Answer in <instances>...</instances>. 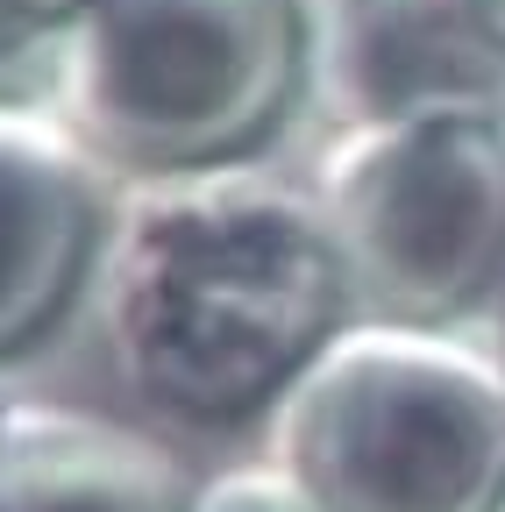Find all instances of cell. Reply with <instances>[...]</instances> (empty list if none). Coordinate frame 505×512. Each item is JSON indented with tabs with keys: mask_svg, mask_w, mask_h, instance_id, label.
<instances>
[{
	"mask_svg": "<svg viewBox=\"0 0 505 512\" xmlns=\"http://www.w3.org/2000/svg\"><path fill=\"white\" fill-rule=\"evenodd\" d=\"M86 306L114 377L185 427L264 420L356 320L313 185L257 157L121 178Z\"/></svg>",
	"mask_w": 505,
	"mask_h": 512,
	"instance_id": "1",
	"label": "cell"
},
{
	"mask_svg": "<svg viewBox=\"0 0 505 512\" xmlns=\"http://www.w3.org/2000/svg\"><path fill=\"white\" fill-rule=\"evenodd\" d=\"M264 463L313 512H498L505 349L470 328L349 320L264 413Z\"/></svg>",
	"mask_w": 505,
	"mask_h": 512,
	"instance_id": "2",
	"label": "cell"
},
{
	"mask_svg": "<svg viewBox=\"0 0 505 512\" xmlns=\"http://www.w3.org/2000/svg\"><path fill=\"white\" fill-rule=\"evenodd\" d=\"M43 100L114 178L242 164L306 100L299 0H93Z\"/></svg>",
	"mask_w": 505,
	"mask_h": 512,
	"instance_id": "3",
	"label": "cell"
},
{
	"mask_svg": "<svg viewBox=\"0 0 505 512\" xmlns=\"http://www.w3.org/2000/svg\"><path fill=\"white\" fill-rule=\"evenodd\" d=\"M356 320L470 328L505 306V114L328 128L306 164Z\"/></svg>",
	"mask_w": 505,
	"mask_h": 512,
	"instance_id": "4",
	"label": "cell"
},
{
	"mask_svg": "<svg viewBox=\"0 0 505 512\" xmlns=\"http://www.w3.org/2000/svg\"><path fill=\"white\" fill-rule=\"evenodd\" d=\"M121 178L43 93H0V363L36 356L93 299Z\"/></svg>",
	"mask_w": 505,
	"mask_h": 512,
	"instance_id": "5",
	"label": "cell"
},
{
	"mask_svg": "<svg viewBox=\"0 0 505 512\" xmlns=\"http://www.w3.org/2000/svg\"><path fill=\"white\" fill-rule=\"evenodd\" d=\"M306 107L328 128L505 114V50L456 0H299Z\"/></svg>",
	"mask_w": 505,
	"mask_h": 512,
	"instance_id": "6",
	"label": "cell"
},
{
	"mask_svg": "<svg viewBox=\"0 0 505 512\" xmlns=\"http://www.w3.org/2000/svg\"><path fill=\"white\" fill-rule=\"evenodd\" d=\"M164 441L86 406L0 399V512H193Z\"/></svg>",
	"mask_w": 505,
	"mask_h": 512,
	"instance_id": "7",
	"label": "cell"
},
{
	"mask_svg": "<svg viewBox=\"0 0 505 512\" xmlns=\"http://www.w3.org/2000/svg\"><path fill=\"white\" fill-rule=\"evenodd\" d=\"M93 0H0V93H43L50 50Z\"/></svg>",
	"mask_w": 505,
	"mask_h": 512,
	"instance_id": "8",
	"label": "cell"
},
{
	"mask_svg": "<svg viewBox=\"0 0 505 512\" xmlns=\"http://www.w3.org/2000/svg\"><path fill=\"white\" fill-rule=\"evenodd\" d=\"M193 512H313L264 456L257 463H228L193 491Z\"/></svg>",
	"mask_w": 505,
	"mask_h": 512,
	"instance_id": "9",
	"label": "cell"
},
{
	"mask_svg": "<svg viewBox=\"0 0 505 512\" xmlns=\"http://www.w3.org/2000/svg\"><path fill=\"white\" fill-rule=\"evenodd\" d=\"M456 8H463V15L498 43V50H505V0H456Z\"/></svg>",
	"mask_w": 505,
	"mask_h": 512,
	"instance_id": "10",
	"label": "cell"
},
{
	"mask_svg": "<svg viewBox=\"0 0 505 512\" xmlns=\"http://www.w3.org/2000/svg\"><path fill=\"white\" fill-rule=\"evenodd\" d=\"M498 313H505V306H498Z\"/></svg>",
	"mask_w": 505,
	"mask_h": 512,
	"instance_id": "11",
	"label": "cell"
},
{
	"mask_svg": "<svg viewBox=\"0 0 505 512\" xmlns=\"http://www.w3.org/2000/svg\"><path fill=\"white\" fill-rule=\"evenodd\" d=\"M498 512H505V505H498Z\"/></svg>",
	"mask_w": 505,
	"mask_h": 512,
	"instance_id": "12",
	"label": "cell"
}]
</instances>
